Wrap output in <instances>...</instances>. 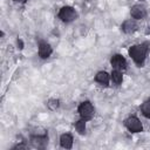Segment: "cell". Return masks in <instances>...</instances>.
Wrapping results in <instances>:
<instances>
[{
  "mask_svg": "<svg viewBox=\"0 0 150 150\" xmlns=\"http://www.w3.org/2000/svg\"><path fill=\"white\" fill-rule=\"evenodd\" d=\"M148 53V45L146 43H139V45H134L130 47L129 49V55L130 57L134 60V62L138 66L142 67L144 61H145V56Z\"/></svg>",
  "mask_w": 150,
  "mask_h": 150,
  "instance_id": "obj_1",
  "label": "cell"
},
{
  "mask_svg": "<svg viewBox=\"0 0 150 150\" xmlns=\"http://www.w3.org/2000/svg\"><path fill=\"white\" fill-rule=\"evenodd\" d=\"M14 1H15V2H20V4H25L27 0H14Z\"/></svg>",
  "mask_w": 150,
  "mask_h": 150,
  "instance_id": "obj_17",
  "label": "cell"
},
{
  "mask_svg": "<svg viewBox=\"0 0 150 150\" xmlns=\"http://www.w3.org/2000/svg\"><path fill=\"white\" fill-rule=\"evenodd\" d=\"M130 15L132 19L135 20H139V19H143L145 15H146V9L144 6L142 5H134L131 8H130Z\"/></svg>",
  "mask_w": 150,
  "mask_h": 150,
  "instance_id": "obj_7",
  "label": "cell"
},
{
  "mask_svg": "<svg viewBox=\"0 0 150 150\" xmlns=\"http://www.w3.org/2000/svg\"><path fill=\"white\" fill-rule=\"evenodd\" d=\"M141 111H142V114H143L146 118H150V100H148V101H145V102L142 103V105H141Z\"/></svg>",
  "mask_w": 150,
  "mask_h": 150,
  "instance_id": "obj_14",
  "label": "cell"
},
{
  "mask_svg": "<svg viewBox=\"0 0 150 150\" xmlns=\"http://www.w3.org/2000/svg\"><path fill=\"white\" fill-rule=\"evenodd\" d=\"M60 145L63 149H70L73 146V136L70 134H62L60 136Z\"/></svg>",
  "mask_w": 150,
  "mask_h": 150,
  "instance_id": "obj_11",
  "label": "cell"
},
{
  "mask_svg": "<svg viewBox=\"0 0 150 150\" xmlns=\"http://www.w3.org/2000/svg\"><path fill=\"white\" fill-rule=\"evenodd\" d=\"M18 46H19L18 48H20V49H22V48H23V43H22L21 39H19V40H18Z\"/></svg>",
  "mask_w": 150,
  "mask_h": 150,
  "instance_id": "obj_16",
  "label": "cell"
},
{
  "mask_svg": "<svg viewBox=\"0 0 150 150\" xmlns=\"http://www.w3.org/2000/svg\"><path fill=\"white\" fill-rule=\"evenodd\" d=\"M122 30L125 33V34H132L134 32L137 30V23H136V20L135 19H129V20H125L122 26H121Z\"/></svg>",
  "mask_w": 150,
  "mask_h": 150,
  "instance_id": "obj_8",
  "label": "cell"
},
{
  "mask_svg": "<svg viewBox=\"0 0 150 150\" xmlns=\"http://www.w3.org/2000/svg\"><path fill=\"white\" fill-rule=\"evenodd\" d=\"M75 129L80 135H84L86 134V121L81 118L77 122H75Z\"/></svg>",
  "mask_w": 150,
  "mask_h": 150,
  "instance_id": "obj_13",
  "label": "cell"
},
{
  "mask_svg": "<svg viewBox=\"0 0 150 150\" xmlns=\"http://www.w3.org/2000/svg\"><path fill=\"white\" fill-rule=\"evenodd\" d=\"M53 53V48L47 42H40L39 43V56L41 59H48Z\"/></svg>",
  "mask_w": 150,
  "mask_h": 150,
  "instance_id": "obj_9",
  "label": "cell"
},
{
  "mask_svg": "<svg viewBox=\"0 0 150 150\" xmlns=\"http://www.w3.org/2000/svg\"><path fill=\"white\" fill-rule=\"evenodd\" d=\"M77 111H79V115H80V117L82 120L89 121V120L93 118L94 112H95V109H94L93 104L89 101H83L82 103H80V105L77 108Z\"/></svg>",
  "mask_w": 150,
  "mask_h": 150,
  "instance_id": "obj_2",
  "label": "cell"
},
{
  "mask_svg": "<svg viewBox=\"0 0 150 150\" xmlns=\"http://www.w3.org/2000/svg\"><path fill=\"white\" fill-rule=\"evenodd\" d=\"M59 105H60V101H59L57 98H50V100L47 101V107H48V109L52 110V111L56 110V109L59 108Z\"/></svg>",
  "mask_w": 150,
  "mask_h": 150,
  "instance_id": "obj_15",
  "label": "cell"
},
{
  "mask_svg": "<svg viewBox=\"0 0 150 150\" xmlns=\"http://www.w3.org/2000/svg\"><path fill=\"white\" fill-rule=\"evenodd\" d=\"M57 16L63 22H71L77 18V13H76L75 8H73L70 6H63L60 8Z\"/></svg>",
  "mask_w": 150,
  "mask_h": 150,
  "instance_id": "obj_3",
  "label": "cell"
},
{
  "mask_svg": "<svg viewBox=\"0 0 150 150\" xmlns=\"http://www.w3.org/2000/svg\"><path fill=\"white\" fill-rule=\"evenodd\" d=\"M110 63H111L112 68L114 69H117V70H123L127 67V61H125V59L121 54L112 55L111 59H110Z\"/></svg>",
  "mask_w": 150,
  "mask_h": 150,
  "instance_id": "obj_6",
  "label": "cell"
},
{
  "mask_svg": "<svg viewBox=\"0 0 150 150\" xmlns=\"http://www.w3.org/2000/svg\"><path fill=\"white\" fill-rule=\"evenodd\" d=\"M124 125L131 132H141L143 130V125H142L141 121L136 116H129L124 121Z\"/></svg>",
  "mask_w": 150,
  "mask_h": 150,
  "instance_id": "obj_4",
  "label": "cell"
},
{
  "mask_svg": "<svg viewBox=\"0 0 150 150\" xmlns=\"http://www.w3.org/2000/svg\"><path fill=\"white\" fill-rule=\"evenodd\" d=\"M30 143L34 148L43 149L48 144V136H47V134H45V135H34L33 134L30 137Z\"/></svg>",
  "mask_w": 150,
  "mask_h": 150,
  "instance_id": "obj_5",
  "label": "cell"
},
{
  "mask_svg": "<svg viewBox=\"0 0 150 150\" xmlns=\"http://www.w3.org/2000/svg\"><path fill=\"white\" fill-rule=\"evenodd\" d=\"M110 77L112 80V82L116 84V86H120L123 81V75H122V71L121 70H117V69H114L110 74Z\"/></svg>",
  "mask_w": 150,
  "mask_h": 150,
  "instance_id": "obj_12",
  "label": "cell"
},
{
  "mask_svg": "<svg viewBox=\"0 0 150 150\" xmlns=\"http://www.w3.org/2000/svg\"><path fill=\"white\" fill-rule=\"evenodd\" d=\"M95 81H96L97 83L102 84V86H108V84H109V81H110V75H109L107 71L101 70V71L96 73V75H95Z\"/></svg>",
  "mask_w": 150,
  "mask_h": 150,
  "instance_id": "obj_10",
  "label": "cell"
}]
</instances>
